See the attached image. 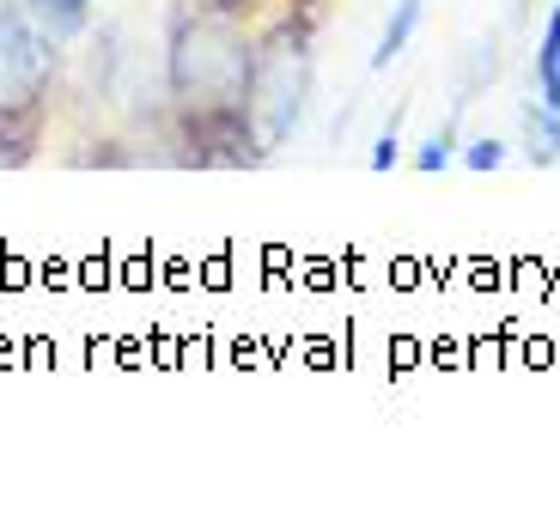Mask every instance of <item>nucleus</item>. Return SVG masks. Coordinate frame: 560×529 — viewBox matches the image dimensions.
Instances as JSON below:
<instances>
[{
  "label": "nucleus",
  "mask_w": 560,
  "mask_h": 529,
  "mask_svg": "<svg viewBox=\"0 0 560 529\" xmlns=\"http://www.w3.org/2000/svg\"><path fill=\"white\" fill-rule=\"evenodd\" d=\"M427 7H433V0H427Z\"/></svg>",
  "instance_id": "obj_12"
},
{
  "label": "nucleus",
  "mask_w": 560,
  "mask_h": 529,
  "mask_svg": "<svg viewBox=\"0 0 560 529\" xmlns=\"http://www.w3.org/2000/svg\"><path fill=\"white\" fill-rule=\"evenodd\" d=\"M250 61V19L225 13L213 0H177L171 7L165 61H159V116H165V140L177 146V165H256L250 134H244Z\"/></svg>",
  "instance_id": "obj_1"
},
{
  "label": "nucleus",
  "mask_w": 560,
  "mask_h": 529,
  "mask_svg": "<svg viewBox=\"0 0 560 529\" xmlns=\"http://www.w3.org/2000/svg\"><path fill=\"white\" fill-rule=\"evenodd\" d=\"M463 165L469 171H500L505 165V140H469V146H463Z\"/></svg>",
  "instance_id": "obj_8"
},
{
  "label": "nucleus",
  "mask_w": 560,
  "mask_h": 529,
  "mask_svg": "<svg viewBox=\"0 0 560 529\" xmlns=\"http://www.w3.org/2000/svg\"><path fill=\"white\" fill-rule=\"evenodd\" d=\"M420 19H427V0H396V7H390V19H384V31H378V49H372V68H390V61L402 56L408 43H415Z\"/></svg>",
  "instance_id": "obj_5"
},
{
  "label": "nucleus",
  "mask_w": 560,
  "mask_h": 529,
  "mask_svg": "<svg viewBox=\"0 0 560 529\" xmlns=\"http://www.w3.org/2000/svg\"><path fill=\"white\" fill-rule=\"evenodd\" d=\"M31 13V25L49 31V37L68 49V43H85V31H92V13H98V0H19Z\"/></svg>",
  "instance_id": "obj_4"
},
{
  "label": "nucleus",
  "mask_w": 560,
  "mask_h": 529,
  "mask_svg": "<svg viewBox=\"0 0 560 529\" xmlns=\"http://www.w3.org/2000/svg\"><path fill=\"white\" fill-rule=\"evenodd\" d=\"M311 43H317V31H311V13H299V7L275 13L256 31L250 104H244V134H250L256 165H268L311 110V85H317V49Z\"/></svg>",
  "instance_id": "obj_3"
},
{
  "label": "nucleus",
  "mask_w": 560,
  "mask_h": 529,
  "mask_svg": "<svg viewBox=\"0 0 560 529\" xmlns=\"http://www.w3.org/2000/svg\"><path fill=\"white\" fill-rule=\"evenodd\" d=\"M396 158H402V146H396V122H390V128L378 134V146H372V171H390Z\"/></svg>",
  "instance_id": "obj_10"
},
{
  "label": "nucleus",
  "mask_w": 560,
  "mask_h": 529,
  "mask_svg": "<svg viewBox=\"0 0 560 529\" xmlns=\"http://www.w3.org/2000/svg\"><path fill=\"white\" fill-rule=\"evenodd\" d=\"M213 7H225V13H238V19H250L262 0H213Z\"/></svg>",
  "instance_id": "obj_11"
},
{
  "label": "nucleus",
  "mask_w": 560,
  "mask_h": 529,
  "mask_svg": "<svg viewBox=\"0 0 560 529\" xmlns=\"http://www.w3.org/2000/svg\"><path fill=\"white\" fill-rule=\"evenodd\" d=\"M451 158H457V146H451V128H445V134H433V140L415 153V171H445Z\"/></svg>",
  "instance_id": "obj_9"
},
{
  "label": "nucleus",
  "mask_w": 560,
  "mask_h": 529,
  "mask_svg": "<svg viewBox=\"0 0 560 529\" xmlns=\"http://www.w3.org/2000/svg\"><path fill=\"white\" fill-rule=\"evenodd\" d=\"M524 146H530L536 165H560V104H524Z\"/></svg>",
  "instance_id": "obj_6"
},
{
  "label": "nucleus",
  "mask_w": 560,
  "mask_h": 529,
  "mask_svg": "<svg viewBox=\"0 0 560 529\" xmlns=\"http://www.w3.org/2000/svg\"><path fill=\"white\" fill-rule=\"evenodd\" d=\"M536 98L560 104V7L542 19V43H536Z\"/></svg>",
  "instance_id": "obj_7"
},
{
  "label": "nucleus",
  "mask_w": 560,
  "mask_h": 529,
  "mask_svg": "<svg viewBox=\"0 0 560 529\" xmlns=\"http://www.w3.org/2000/svg\"><path fill=\"white\" fill-rule=\"evenodd\" d=\"M61 98V43L31 25L19 0H0V171H25L49 140Z\"/></svg>",
  "instance_id": "obj_2"
}]
</instances>
